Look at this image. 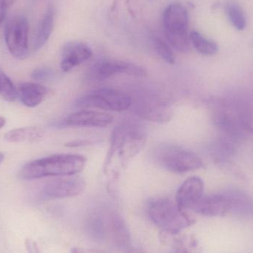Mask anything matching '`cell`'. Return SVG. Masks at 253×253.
<instances>
[{
    "label": "cell",
    "mask_w": 253,
    "mask_h": 253,
    "mask_svg": "<svg viewBox=\"0 0 253 253\" xmlns=\"http://www.w3.org/2000/svg\"><path fill=\"white\" fill-rule=\"evenodd\" d=\"M147 139L145 126L136 120H126L114 128L103 167L110 192L115 191L122 171L144 148Z\"/></svg>",
    "instance_id": "cell-1"
},
{
    "label": "cell",
    "mask_w": 253,
    "mask_h": 253,
    "mask_svg": "<svg viewBox=\"0 0 253 253\" xmlns=\"http://www.w3.org/2000/svg\"><path fill=\"white\" fill-rule=\"evenodd\" d=\"M87 159L79 154L53 155L28 162L19 172L23 180H37L45 177L76 175L84 169Z\"/></svg>",
    "instance_id": "cell-2"
},
{
    "label": "cell",
    "mask_w": 253,
    "mask_h": 253,
    "mask_svg": "<svg viewBox=\"0 0 253 253\" xmlns=\"http://www.w3.org/2000/svg\"><path fill=\"white\" fill-rule=\"evenodd\" d=\"M150 220L162 231L176 235L194 223V220L176 202L168 198L153 199L147 208Z\"/></svg>",
    "instance_id": "cell-3"
},
{
    "label": "cell",
    "mask_w": 253,
    "mask_h": 253,
    "mask_svg": "<svg viewBox=\"0 0 253 253\" xmlns=\"http://www.w3.org/2000/svg\"><path fill=\"white\" fill-rule=\"evenodd\" d=\"M188 24V12L182 4L172 3L164 10L162 25L167 42L171 47L181 53L190 50Z\"/></svg>",
    "instance_id": "cell-4"
},
{
    "label": "cell",
    "mask_w": 253,
    "mask_h": 253,
    "mask_svg": "<svg viewBox=\"0 0 253 253\" xmlns=\"http://www.w3.org/2000/svg\"><path fill=\"white\" fill-rule=\"evenodd\" d=\"M158 165L173 173H185L203 166L202 159L191 150L176 144H162L153 150Z\"/></svg>",
    "instance_id": "cell-5"
},
{
    "label": "cell",
    "mask_w": 253,
    "mask_h": 253,
    "mask_svg": "<svg viewBox=\"0 0 253 253\" xmlns=\"http://www.w3.org/2000/svg\"><path fill=\"white\" fill-rule=\"evenodd\" d=\"M77 108H99L106 111L121 112L131 108V96L116 89L104 88L92 90L77 99Z\"/></svg>",
    "instance_id": "cell-6"
},
{
    "label": "cell",
    "mask_w": 253,
    "mask_h": 253,
    "mask_svg": "<svg viewBox=\"0 0 253 253\" xmlns=\"http://www.w3.org/2000/svg\"><path fill=\"white\" fill-rule=\"evenodd\" d=\"M132 105L138 117L152 123L163 124L169 122L172 116L169 103L153 93H141L132 99Z\"/></svg>",
    "instance_id": "cell-7"
},
{
    "label": "cell",
    "mask_w": 253,
    "mask_h": 253,
    "mask_svg": "<svg viewBox=\"0 0 253 253\" xmlns=\"http://www.w3.org/2000/svg\"><path fill=\"white\" fill-rule=\"evenodd\" d=\"M28 19L23 16L10 19L4 28V40L10 54L18 59H24L29 53Z\"/></svg>",
    "instance_id": "cell-8"
},
{
    "label": "cell",
    "mask_w": 253,
    "mask_h": 253,
    "mask_svg": "<svg viewBox=\"0 0 253 253\" xmlns=\"http://www.w3.org/2000/svg\"><path fill=\"white\" fill-rule=\"evenodd\" d=\"M119 74L145 77L147 72L141 66L120 59H102L90 68V76L96 81H104Z\"/></svg>",
    "instance_id": "cell-9"
},
{
    "label": "cell",
    "mask_w": 253,
    "mask_h": 253,
    "mask_svg": "<svg viewBox=\"0 0 253 253\" xmlns=\"http://www.w3.org/2000/svg\"><path fill=\"white\" fill-rule=\"evenodd\" d=\"M85 181L82 177H59L47 183L42 191V196L45 199H63L80 196L85 189Z\"/></svg>",
    "instance_id": "cell-10"
},
{
    "label": "cell",
    "mask_w": 253,
    "mask_h": 253,
    "mask_svg": "<svg viewBox=\"0 0 253 253\" xmlns=\"http://www.w3.org/2000/svg\"><path fill=\"white\" fill-rule=\"evenodd\" d=\"M192 211L208 217L224 216L231 213V200L229 192L203 196Z\"/></svg>",
    "instance_id": "cell-11"
},
{
    "label": "cell",
    "mask_w": 253,
    "mask_h": 253,
    "mask_svg": "<svg viewBox=\"0 0 253 253\" xmlns=\"http://www.w3.org/2000/svg\"><path fill=\"white\" fill-rule=\"evenodd\" d=\"M92 56V49L86 43L78 41L67 42L62 48L61 69L63 72H69L89 60Z\"/></svg>",
    "instance_id": "cell-12"
},
{
    "label": "cell",
    "mask_w": 253,
    "mask_h": 253,
    "mask_svg": "<svg viewBox=\"0 0 253 253\" xmlns=\"http://www.w3.org/2000/svg\"><path fill=\"white\" fill-rule=\"evenodd\" d=\"M205 184L197 176L187 178L178 188L175 196V202L181 209L193 210L203 197Z\"/></svg>",
    "instance_id": "cell-13"
},
{
    "label": "cell",
    "mask_w": 253,
    "mask_h": 253,
    "mask_svg": "<svg viewBox=\"0 0 253 253\" xmlns=\"http://www.w3.org/2000/svg\"><path fill=\"white\" fill-rule=\"evenodd\" d=\"M114 117L108 113L96 111H81L65 119L63 125L69 126L105 127L110 126Z\"/></svg>",
    "instance_id": "cell-14"
},
{
    "label": "cell",
    "mask_w": 253,
    "mask_h": 253,
    "mask_svg": "<svg viewBox=\"0 0 253 253\" xmlns=\"http://www.w3.org/2000/svg\"><path fill=\"white\" fill-rule=\"evenodd\" d=\"M48 93L47 87L34 83H25L19 86V95L21 102L28 108H35L42 103Z\"/></svg>",
    "instance_id": "cell-15"
},
{
    "label": "cell",
    "mask_w": 253,
    "mask_h": 253,
    "mask_svg": "<svg viewBox=\"0 0 253 253\" xmlns=\"http://www.w3.org/2000/svg\"><path fill=\"white\" fill-rule=\"evenodd\" d=\"M54 21V10L53 7H49L44 13L34 35L32 42V50L34 51L40 50L48 41L53 32Z\"/></svg>",
    "instance_id": "cell-16"
},
{
    "label": "cell",
    "mask_w": 253,
    "mask_h": 253,
    "mask_svg": "<svg viewBox=\"0 0 253 253\" xmlns=\"http://www.w3.org/2000/svg\"><path fill=\"white\" fill-rule=\"evenodd\" d=\"M44 133L39 126H25L8 131L4 135V139L10 143L34 142L42 138Z\"/></svg>",
    "instance_id": "cell-17"
},
{
    "label": "cell",
    "mask_w": 253,
    "mask_h": 253,
    "mask_svg": "<svg viewBox=\"0 0 253 253\" xmlns=\"http://www.w3.org/2000/svg\"><path fill=\"white\" fill-rule=\"evenodd\" d=\"M109 224L113 238L117 245L123 248L128 247L130 238L126 221L121 215L113 213L110 217Z\"/></svg>",
    "instance_id": "cell-18"
},
{
    "label": "cell",
    "mask_w": 253,
    "mask_h": 253,
    "mask_svg": "<svg viewBox=\"0 0 253 253\" xmlns=\"http://www.w3.org/2000/svg\"><path fill=\"white\" fill-rule=\"evenodd\" d=\"M190 42L201 54L212 56L218 52V47L215 42L208 40L197 31H192L190 34Z\"/></svg>",
    "instance_id": "cell-19"
},
{
    "label": "cell",
    "mask_w": 253,
    "mask_h": 253,
    "mask_svg": "<svg viewBox=\"0 0 253 253\" xmlns=\"http://www.w3.org/2000/svg\"><path fill=\"white\" fill-rule=\"evenodd\" d=\"M226 9L229 19L234 28L238 31L245 29L247 26V20L242 7L235 1H230L227 4Z\"/></svg>",
    "instance_id": "cell-20"
},
{
    "label": "cell",
    "mask_w": 253,
    "mask_h": 253,
    "mask_svg": "<svg viewBox=\"0 0 253 253\" xmlns=\"http://www.w3.org/2000/svg\"><path fill=\"white\" fill-rule=\"evenodd\" d=\"M0 96L7 102H15L17 99L18 91L13 82L0 68Z\"/></svg>",
    "instance_id": "cell-21"
},
{
    "label": "cell",
    "mask_w": 253,
    "mask_h": 253,
    "mask_svg": "<svg viewBox=\"0 0 253 253\" xmlns=\"http://www.w3.org/2000/svg\"><path fill=\"white\" fill-rule=\"evenodd\" d=\"M152 42H153V47L158 55L166 63L169 64V65H174L175 62V56H174L172 47L168 44V42L164 41L157 36H153Z\"/></svg>",
    "instance_id": "cell-22"
},
{
    "label": "cell",
    "mask_w": 253,
    "mask_h": 253,
    "mask_svg": "<svg viewBox=\"0 0 253 253\" xmlns=\"http://www.w3.org/2000/svg\"><path fill=\"white\" fill-rule=\"evenodd\" d=\"M106 224L102 215H94L87 222V231L93 239L102 240L106 236Z\"/></svg>",
    "instance_id": "cell-23"
},
{
    "label": "cell",
    "mask_w": 253,
    "mask_h": 253,
    "mask_svg": "<svg viewBox=\"0 0 253 253\" xmlns=\"http://www.w3.org/2000/svg\"><path fill=\"white\" fill-rule=\"evenodd\" d=\"M55 73L50 68H38L33 71L31 77L37 81H47L54 77Z\"/></svg>",
    "instance_id": "cell-24"
},
{
    "label": "cell",
    "mask_w": 253,
    "mask_h": 253,
    "mask_svg": "<svg viewBox=\"0 0 253 253\" xmlns=\"http://www.w3.org/2000/svg\"><path fill=\"white\" fill-rule=\"evenodd\" d=\"M25 245L28 253H42L37 242L31 240V239H26Z\"/></svg>",
    "instance_id": "cell-25"
},
{
    "label": "cell",
    "mask_w": 253,
    "mask_h": 253,
    "mask_svg": "<svg viewBox=\"0 0 253 253\" xmlns=\"http://www.w3.org/2000/svg\"><path fill=\"white\" fill-rule=\"evenodd\" d=\"M93 141L90 139L76 140V141L67 143L65 146L68 147H84V146L90 145V144H93Z\"/></svg>",
    "instance_id": "cell-26"
},
{
    "label": "cell",
    "mask_w": 253,
    "mask_h": 253,
    "mask_svg": "<svg viewBox=\"0 0 253 253\" xmlns=\"http://www.w3.org/2000/svg\"><path fill=\"white\" fill-rule=\"evenodd\" d=\"M71 253H96L89 250L81 248H74L71 250Z\"/></svg>",
    "instance_id": "cell-27"
},
{
    "label": "cell",
    "mask_w": 253,
    "mask_h": 253,
    "mask_svg": "<svg viewBox=\"0 0 253 253\" xmlns=\"http://www.w3.org/2000/svg\"><path fill=\"white\" fill-rule=\"evenodd\" d=\"M16 1L17 0H0V4L5 8H7L10 6L13 5Z\"/></svg>",
    "instance_id": "cell-28"
},
{
    "label": "cell",
    "mask_w": 253,
    "mask_h": 253,
    "mask_svg": "<svg viewBox=\"0 0 253 253\" xmlns=\"http://www.w3.org/2000/svg\"><path fill=\"white\" fill-rule=\"evenodd\" d=\"M6 9L7 8L0 4V24L4 21V17H5Z\"/></svg>",
    "instance_id": "cell-29"
},
{
    "label": "cell",
    "mask_w": 253,
    "mask_h": 253,
    "mask_svg": "<svg viewBox=\"0 0 253 253\" xmlns=\"http://www.w3.org/2000/svg\"><path fill=\"white\" fill-rule=\"evenodd\" d=\"M5 123L6 121L5 120H4V118H3L2 117H1V116H0V129H1V128H2L3 126H4Z\"/></svg>",
    "instance_id": "cell-30"
},
{
    "label": "cell",
    "mask_w": 253,
    "mask_h": 253,
    "mask_svg": "<svg viewBox=\"0 0 253 253\" xmlns=\"http://www.w3.org/2000/svg\"><path fill=\"white\" fill-rule=\"evenodd\" d=\"M3 160H4V155H3L2 153H0V165H1Z\"/></svg>",
    "instance_id": "cell-31"
},
{
    "label": "cell",
    "mask_w": 253,
    "mask_h": 253,
    "mask_svg": "<svg viewBox=\"0 0 253 253\" xmlns=\"http://www.w3.org/2000/svg\"><path fill=\"white\" fill-rule=\"evenodd\" d=\"M175 253H188L186 252L185 251H177V252H175Z\"/></svg>",
    "instance_id": "cell-32"
}]
</instances>
